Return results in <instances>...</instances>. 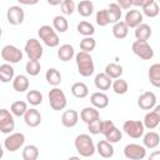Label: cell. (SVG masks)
Instances as JSON below:
<instances>
[{
	"label": "cell",
	"instance_id": "b9f144b4",
	"mask_svg": "<svg viewBox=\"0 0 160 160\" xmlns=\"http://www.w3.org/2000/svg\"><path fill=\"white\" fill-rule=\"evenodd\" d=\"M96 48V40L92 36H84V39L80 40V49L81 51L91 52Z\"/></svg>",
	"mask_w": 160,
	"mask_h": 160
},
{
	"label": "cell",
	"instance_id": "7402d4cb",
	"mask_svg": "<svg viewBox=\"0 0 160 160\" xmlns=\"http://www.w3.org/2000/svg\"><path fill=\"white\" fill-rule=\"evenodd\" d=\"M111 82H112V79L109 78L105 72H99L95 75L94 84H95V88L98 90H101V91L109 90L111 88Z\"/></svg>",
	"mask_w": 160,
	"mask_h": 160
},
{
	"label": "cell",
	"instance_id": "8fae6325",
	"mask_svg": "<svg viewBox=\"0 0 160 160\" xmlns=\"http://www.w3.org/2000/svg\"><path fill=\"white\" fill-rule=\"evenodd\" d=\"M15 130L14 115L8 109H0V131L2 134H10Z\"/></svg>",
	"mask_w": 160,
	"mask_h": 160
},
{
	"label": "cell",
	"instance_id": "ba28073f",
	"mask_svg": "<svg viewBox=\"0 0 160 160\" xmlns=\"http://www.w3.org/2000/svg\"><path fill=\"white\" fill-rule=\"evenodd\" d=\"M24 51H25L26 56L29 58V60H40L44 54L42 45L35 38L28 39V41L25 42V46H24Z\"/></svg>",
	"mask_w": 160,
	"mask_h": 160
},
{
	"label": "cell",
	"instance_id": "d6986e66",
	"mask_svg": "<svg viewBox=\"0 0 160 160\" xmlns=\"http://www.w3.org/2000/svg\"><path fill=\"white\" fill-rule=\"evenodd\" d=\"M90 102L96 109H105L109 105V96L102 91H96L91 94Z\"/></svg>",
	"mask_w": 160,
	"mask_h": 160
},
{
	"label": "cell",
	"instance_id": "5b68a950",
	"mask_svg": "<svg viewBox=\"0 0 160 160\" xmlns=\"http://www.w3.org/2000/svg\"><path fill=\"white\" fill-rule=\"evenodd\" d=\"M0 55H1V59H2L5 62H9V64H11V65L20 62V61L22 60V56H24L22 51H21L18 46L11 45V44L5 45V46L1 49Z\"/></svg>",
	"mask_w": 160,
	"mask_h": 160
},
{
	"label": "cell",
	"instance_id": "4fadbf2b",
	"mask_svg": "<svg viewBox=\"0 0 160 160\" xmlns=\"http://www.w3.org/2000/svg\"><path fill=\"white\" fill-rule=\"evenodd\" d=\"M6 20L10 25H14V26L22 24L25 20V12H24L22 8L19 5L10 6L6 11Z\"/></svg>",
	"mask_w": 160,
	"mask_h": 160
},
{
	"label": "cell",
	"instance_id": "74e56055",
	"mask_svg": "<svg viewBox=\"0 0 160 160\" xmlns=\"http://www.w3.org/2000/svg\"><path fill=\"white\" fill-rule=\"evenodd\" d=\"M24 160H36L39 158V149L36 145H26L22 149V154H21Z\"/></svg>",
	"mask_w": 160,
	"mask_h": 160
},
{
	"label": "cell",
	"instance_id": "4316f807",
	"mask_svg": "<svg viewBox=\"0 0 160 160\" xmlns=\"http://www.w3.org/2000/svg\"><path fill=\"white\" fill-rule=\"evenodd\" d=\"M152 31H151V28L148 25V24H139L136 28H135V31H134V35H135V39L136 40H149L150 36H151Z\"/></svg>",
	"mask_w": 160,
	"mask_h": 160
},
{
	"label": "cell",
	"instance_id": "8992f818",
	"mask_svg": "<svg viewBox=\"0 0 160 160\" xmlns=\"http://www.w3.org/2000/svg\"><path fill=\"white\" fill-rule=\"evenodd\" d=\"M131 50L141 60H150L154 58V49L146 40H135L131 45Z\"/></svg>",
	"mask_w": 160,
	"mask_h": 160
},
{
	"label": "cell",
	"instance_id": "9c48e42d",
	"mask_svg": "<svg viewBox=\"0 0 160 160\" xmlns=\"http://www.w3.org/2000/svg\"><path fill=\"white\" fill-rule=\"evenodd\" d=\"M25 144V135L22 132H10L4 140L5 150L10 152H15L21 149Z\"/></svg>",
	"mask_w": 160,
	"mask_h": 160
},
{
	"label": "cell",
	"instance_id": "30bf717a",
	"mask_svg": "<svg viewBox=\"0 0 160 160\" xmlns=\"http://www.w3.org/2000/svg\"><path fill=\"white\" fill-rule=\"evenodd\" d=\"M124 155L130 160H142L146 156V148L140 144H128L124 148Z\"/></svg>",
	"mask_w": 160,
	"mask_h": 160
},
{
	"label": "cell",
	"instance_id": "836d02e7",
	"mask_svg": "<svg viewBox=\"0 0 160 160\" xmlns=\"http://www.w3.org/2000/svg\"><path fill=\"white\" fill-rule=\"evenodd\" d=\"M52 28L56 32H65L68 29H69V21L65 16L62 15H56L54 19H52Z\"/></svg>",
	"mask_w": 160,
	"mask_h": 160
},
{
	"label": "cell",
	"instance_id": "c3c4849f",
	"mask_svg": "<svg viewBox=\"0 0 160 160\" xmlns=\"http://www.w3.org/2000/svg\"><path fill=\"white\" fill-rule=\"evenodd\" d=\"M116 4L121 8V9H124V10H129L132 5H131V0H116Z\"/></svg>",
	"mask_w": 160,
	"mask_h": 160
},
{
	"label": "cell",
	"instance_id": "603a6c76",
	"mask_svg": "<svg viewBox=\"0 0 160 160\" xmlns=\"http://www.w3.org/2000/svg\"><path fill=\"white\" fill-rule=\"evenodd\" d=\"M29 85H30L29 79L24 74H19L12 79V89L16 92H25L29 89Z\"/></svg>",
	"mask_w": 160,
	"mask_h": 160
},
{
	"label": "cell",
	"instance_id": "d6a6232c",
	"mask_svg": "<svg viewBox=\"0 0 160 160\" xmlns=\"http://www.w3.org/2000/svg\"><path fill=\"white\" fill-rule=\"evenodd\" d=\"M109 78H111L112 80L114 79H118V78H121L124 70H122V66L120 64H116V62H110L105 66V71H104Z\"/></svg>",
	"mask_w": 160,
	"mask_h": 160
},
{
	"label": "cell",
	"instance_id": "e575fe53",
	"mask_svg": "<svg viewBox=\"0 0 160 160\" xmlns=\"http://www.w3.org/2000/svg\"><path fill=\"white\" fill-rule=\"evenodd\" d=\"M111 89H112V91L115 94L124 95L129 90V84H128L126 80H124L121 78H118V79H114V81L111 82Z\"/></svg>",
	"mask_w": 160,
	"mask_h": 160
},
{
	"label": "cell",
	"instance_id": "9a60e30c",
	"mask_svg": "<svg viewBox=\"0 0 160 160\" xmlns=\"http://www.w3.org/2000/svg\"><path fill=\"white\" fill-rule=\"evenodd\" d=\"M22 118H24L25 124L29 128H38L41 124V114L35 106L28 109L26 112L22 115Z\"/></svg>",
	"mask_w": 160,
	"mask_h": 160
},
{
	"label": "cell",
	"instance_id": "6da1fadb",
	"mask_svg": "<svg viewBox=\"0 0 160 160\" xmlns=\"http://www.w3.org/2000/svg\"><path fill=\"white\" fill-rule=\"evenodd\" d=\"M75 62H76V68H78V72L84 76V78H89L94 74L95 70V65H94V60L90 52L86 51H79L78 54H75Z\"/></svg>",
	"mask_w": 160,
	"mask_h": 160
},
{
	"label": "cell",
	"instance_id": "7a4b0ae2",
	"mask_svg": "<svg viewBox=\"0 0 160 160\" xmlns=\"http://www.w3.org/2000/svg\"><path fill=\"white\" fill-rule=\"evenodd\" d=\"M74 146L78 154L82 158H91L96 151L95 144L91 136L88 134H79L74 140Z\"/></svg>",
	"mask_w": 160,
	"mask_h": 160
},
{
	"label": "cell",
	"instance_id": "5bb4252c",
	"mask_svg": "<svg viewBox=\"0 0 160 160\" xmlns=\"http://www.w3.org/2000/svg\"><path fill=\"white\" fill-rule=\"evenodd\" d=\"M156 95L152 91H145L138 98V106L141 110H151L156 105Z\"/></svg>",
	"mask_w": 160,
	"mask_h": 160
},
{
	"label": "cell",
	"instance_id": "d4e9b609",
	"mask_svg": "<svg viewBox=\"0 0 160 160\" xmlns=\"http://www.w3.org/2000/svg\"><path fill=\"white\" fill-rule=\"evenodd\" d=\"M99 118H100L99 109H96L94 106H86L80 111V119L86 124L95 119H99Z\"/></svg>",
	"mask_w": 160,
	"mask_h": 160
},
{
	"label": "cell",
	"instance_id": "2e32d148",
	"mask_svg": "<svg viewBox=\"0 0 160 160\" xmlns=\"http://www.w3.org/2000/svg\"><path fill=\"white\" fill-rule=\"evenodd\" d=\"M142 20H144L142 12H140L139 10L130 9V10H128V12L125 14L124 22L126 24V26H128L129 29H135L139 24L142 22Z\"/></svg>",
	"mask_w": 160,
	"mask_h": 160
},
{
	"label": "cell",
	"instance_id": "681fc988",
	"mask_svg": "<svg viewBox=\"0 0 160 160\" xmlns=\"http://www.w3.org/2000/svg\"><path fill=\"white\" fill-rule=\"evenodd\" d=\"M151 1H154V0H131V5H132V6L145 8V6L149 5Z\"/></svg>",
	"mask_w": 160,
	"mask_h": 160
},
{
	"label": "cell",
	"instance_id": "277c9868",
	"mask_svg": "<svg viewBox=\"0 0 160 160\" xmlns=\"http://www.w3.org/2000/svg\"><path fill=\"white\" fill-rule=\"evenodd\" d=\"M48 98H49V105L52 110L55 111H60V110H64L68 105V99H66V95L65 92L59 89L58 86H54L49 94H48Z\"/></svg>",
	"mask_w": 160,
	"mask_h": 160
},
{
	"label": "cell",
	"instance_id": "bcb514c9",
	"mask_svg": "<svg viewBox=\"0 0 160 160\" xmlns=\"http://www.w3.org/2000/svg\"><path fill=\"white\" fill-rule=\"evenodd\" d=\"M100 128H101V120H100V118L99 119H95V120H92L90 122H88V130L92 135L100 134Z\"/></svg>",
	"mask_w": 160,
	"mask_h": 160
},
{
	"label": "cell",
	"instance_id": "11a10c76",
	"mask_svg": "<svg viewBox=\"0 0 160 160\" xmlns=\"http://www.w3.org/2000/svg\"><path fill=\"white\" fill-rule=\"evenodd\" d=\"M1 35H2V29H1V26H0V38H1Z\"/></svg>",
	"mask_w": 160,
	"mask_h": 160
},
{
	"label": "cell",
	"instance_id": "f35d334b",
	"mask_svg": "<svg viewBox=\"0 0 160 160\" xmlns=\"http://www.w3.org/2000/svg\"><path fill=\"white\" fill-rule=\"evenodd\" d=\"M26 100L31 106H38L42 102L44 96L39 90H29L26 92Z\"/></svg>",
	"mask_w": 160,
	"mask_h": 160
},
{
	"label": "cell",
	"instance_id": "f546056e",
	"mask_svg": "<svg viewBox=\"0 0 160 160\" xmlns=\"http://www.w3.org/2000/svg\"><path fill=\"white\" fill-rule=\"evenodd\" d=\"M111 31H112V35H114L116 39L121 40V39H125V38L128 36V34H129V28L126 26V24H125L124 21H120V20H119V21H116V22L112 24Z\"/></svg>",
	"mask_w": 160,
	"mask_h": 160
},
{
	"label": "cell",
	"instance_id": "4dcf8cb0",
	"mask_svg": "<svg viewBox=\"0 0 160 160\" xmlns=\"http://www.w3.org/2000/svg\"><path fill=\"white\" fill-rule=\"evenodd\" d=\"M149 80L154 88H160V64L155 62L149 68Z\"/></svg>",
	"mask_w": 160,
	"mask_h": 160
},
{
	"label": "cell",
	"instance_id": "52a82bcc",
	"mask_svg": "<svg viewBox=\"0 0 160 160\" xmlns=\"http://www.w3.org/2000/svg\"><path fill=\"white\" fill-rule=\"evenodd\" d=\"M122 131L131 139H140L145 132L141 120H126L122 124Z\"/></svg>",
	"mask_w": 160,
	"mask_h": 160
},
{
	"label": "cell",
	"instance_id": "3957f363",
	"mask_svg": "<svg viewBox=\"0 0 160 160\" xmlns=\"http://www.w3.org/2000/svg\"><path fill=\"white\" fill-rule=\"evenodd\" d=\"M38 36L49 48H56L60 44V39H59L58 32L50 25H42V26H40L38 29Z\"/></svg>",
	"mask_w": 160,
	"mask_h": 160
},
{
	"label": "cell",
	"instance_id": "db71d44e",
	"mask_svg": "<svg viewBox=\"0 0 160 160\" xmlns=\"http://www.w3.org/2000/svg\"><path fill=\"white\" fill-rule=\"evenodd\" d=\"M4 156V149H2V144L0 142V159Z\"/></svg>",
	"mask_w": 160,
	"mask_h": 160
},
{
	"label": "cell",
	"instance_id": "7c38bea8",
	"mask_svg": "<svg viewBox=\"0 0 160 160\" xmlns=\"http://www.w3.org/2000/svg\"><path fill=\"white\" fill-rule=\"evenodd\" d=\"M142 124H144V128L148 130H154L159 126V124H160V105L156 104L149 112L145 114Z\"/></svg>",
	"mask_w": 160,
	"mask_h": 160
},
{
	"label": "cell",
	"instance_id": "816d5d0a",
	"mask_svg": "<svg viewBox=\"0 0 160 160\" xmlns=\"http://www.w3.org/2000/svg\"><path fill=\"white\" fill-rule=\"evenodd\" d=\"M46 1H48V4L51 5V6H58V5L61 4L62 0H46Z\"/></svg>",
	"mask_w": 160,
	"mask_h": 160
},
{
	"label": "cell",
	"instance_id": "7dc6e473",
	"mask_svg": "<svg viewBox=\"0 0 160 160\" xmlns=\"http://www.w3.org/2000/svg\"><path fill=\"white\" fill-rule=\"evenodd\" d=\"M115 124L111 121V120H101V128H100V134H102V135H105L112 126H114Z\"/></svg>",
	"mask_w": 160,
	"mask_h": 160
},
{
	"label": "cell",
	"instance_id": "d590c367",
	"mask_svg": "<svg viewBox=\"0 0 160 160\" xmlns=\"http://www.w3.org/2000/svg\"><path fill=\"white\" fill-rule=\"evenodd\" d=\"M28 109H29V108H28V104H26L25 101H22V100H16V101H14V102L11 104V106H10L11 114H12L14 116H18V118H21V116L26 112Z\"/></svg>",
	"mask_w": 160,
	"mask_h": 160
},
{
	"label": "cell",
	"instance_id": "f907efd6",
	"mask_svg": "<svg viewBox=\"0 0 160 160\" xmlns=\"http://www.w3.org/2000/svg\"><path fill=\"white\" fill-rule=\"evenodd\" d=\"M21 5H29V6H31V5H36L40 0H18Z\"/></svg>",
	"mask_w": 160,
	"mask_h": 160
},
{
	"label": "cell",
	"instance_id": "ab89813d",
	"mask_svg": "<svg viewBox=\"0 0 160 160\" xmlns=\"http://www.w3.org/2000/svg\"><path fill=\"white\" fill-rule=\"evenodd\" d=\"M104 138H105L106 141H109V142H111V144H115V142H119V141L121 140L122 132H121V130H120L119 128H116V126L114 125V126L104 135Z\"/></svg>",
	"mask_w": 160,
	"mask_h": 160
},
{
	"label": "cell",
	"instance_id": "44dd1931",
	"mask_svg": "<svg viewBox=\"0 0 160 160\" xmlns=\"http://www.w3.org/2000/svg\"><path fill=\"white\" fill-rule=\"evenodd\" d=\"M74 56H75V49H74L72 45L62 44V45L59 46V49H58V58L62 62H68V61L72 60Z\"/></svg>",
	"mask_w": 160,
	"mask_h": 160
},
{
	"label": "cell",
	"instance_id": "f5cc1de1",
	"mask_svg": "<svg viewBox=\"0 0 160 160\" xmlns=\"http://www.w3.org/2000/svg\"><path fill=\"white\" fill-rule=\"evenodd\" d=\"M156 156H160V152H159V151H156L155 154L150 155V160H152V159H154V158H156Z\"/></svg>",
	"mask_w": 160,
	"mask_h": 160
},
{
	"label": "cell",
	"instance_id": "1f68e13d",
	"mask_svg": "<svg viewBox=\"0 0 160 160\" xmlns=\"http://www.w3.org/2000/svg\"><path fill=\"white\" fill-rule=\"evenodd\" d=\"M45 79H46V81H48V84H50L51 86H58V85L61 82L62 76H61V74H60V71H59L58 69L50 68V69L46 70V72H45Z\"/></svg>",
	"mask_w": 160,
	"mask_h": 160
},
{
	"label": "cell",
	"instance_id": "60d3db41",
	"mask_svg": "<svg viewBox=\"0 0 160 160\" xmlns=\"http://www.w3.org/2000/svg\"><path fill=\"white\" fill-rule=\"evenodd\" d=\"M40 70H41V64L39 62V60H29L26 62V65H25V71L30 76L39 75Z\"/></svg>",
	"mask_w": 160,
	"mask_h": 160
},
{
	"label": "cell",
	"instance_id": "ffe728a7",
	"mask_svg": "<svg viewBox=\"0 0 160 160\" xmlns=\"http://www.w3.org/2000/svg\"><path fill=\"white\" fill-rule=\"evenodd\" d=\"M160 144V136L156 131H148L146 134L144 132L142 134V145L146 148V149H155L158 148Z\"/></svg>",
	"mask_w": 160,
	"mask_h": 160
},
{
	"label": "cell",
	"instance_id": "e0dca14e",
	"mask_svg": "<svg viewBox=\"0 0 160 160\" xmlns=\"http://www.w3.org/2000/svg\"><path fill=\"white\" fill-rule=\"evenodd\" d=\"M78 121H79V112L76 110H74V109L65 110L62 112V115H61V124L65 128L71 129V128L76 126Z\"/></svg>",
	"mask_w": 160,
	"mask_h": 160
},
{
	"label": "cell",
	"instance_id": "f1b7e54d",
	"mask_svg": "<svg viewBox=\"0 0 160 160\" xmlns=\"http://www.w3.org/2000/svg\"><path fill=\"white\" fill-rule=\"evenodd\" d=\"M106 11H108V15H109L110 24H114V22L119 21L121 19V16H122V9L116 2L109 4V6L106 8Z\"/></svg>",
	"mask_w": 160,
	"mask_h": 160
},
{
	"label": "cell",
	"instance_id": "ee69618b",
	"mask_svg": "<svg viewBox=\"0 0 160 160\" xmlns=\"http://www.w3.org/2000/svg\"><path fill=\"white\" fill-rule=\"evenodd\" d=\"M95 21H96V24H98L99 26H101V28H104V26H106V25L110 24V20H109V15H108L106 9H101V10H99V11L96 12V15H95Z\"/></svg>",
	"mask_w": 160,
	"mask_h": 160
},
{
	"label": "cell",
	"instance_id": "83f0119b",
	"mask_svg": "<svg viewBox=\"0 0 160 160\" xmlns=\"http://www.w3.org/2000/svg\"><path fill=\"white\" fill-rule=\"evenodd\" d=\"M71 94L76 98V99H84L89 95V88L85 82H81V81H78V82H74L71 85Z\"/></svg>",
	"mask_w": 160,
	"mask_h": 160
},
{
	"label": "cell",
	"instance_id": "484cf974",
	"mask_svg": "<svg viewBox=\"0 0 160 160\" xmlns=\"http://www.w3.org/2000/svg\"><path fill=\"white\" fill-rule=\"evenodd\" d=\"M76 11L82 18H89L94 12V4L91 0H80L76 5Z\"/></svg>",
	"mask_w": 160,
	"mask_h": 160
},
{
	"label": "cell",
	"instance_id": "cb8c5ba5",
	"mask_svg": "<svg viewBox=\"0 0 160 160\" xmlns=\"http://www.w3.org/2000/svg\"><path fill=\"white\" fill-rule=\"evenodd\" d=\"M15 76V69L12 68L11 64L9 62H4L0 65V81L6 84V82H10L12 81Z\"/></svg>",
	"mask_w": 160,
	"mask_h": 160
},
{
	"label": "cell",
	"instance_id": "ac0fdd59",
	"mask_svg": "<svg viewBox=\"0 0 160 160\" xmlns=\"http://www.w3.org/2000/svg\"><path fill=\"white\" fill-rule=\"evenodd\" d=\"M95 149H96L98 154H99L101 158H104V159H110V158H112V156H114V152H115L112 144L109 142V141H106V140H100V141L95 145Z\"/></svg>",
	"mask_w": 160,
	"mask_h": 160
},
{
	"label": "cell",
	"instance_id": "7bdbcfd3",
	"mask_svg": "<svg viewBox=\"0 0 160 160\" xmlns=\"http://www.w3.org/2000/svg\"><path fill=\"white\" fill-rule=\"evenodd\" d=\"M159 4L156 2V0L151 1L149 5H146L145 8H142V15L148 16V18H156L159 15Z\"/></svg>",
	"mask_w": 160,
	"mask_h": 160
},
{
	"label": "cell",
	"instance_id": "8d00e7d4",
	"mask_svg": "<svg viewBox=\"0 0 160 160\" xmlns=\"http://www.w3.org/2000/svg\"><path fill=\"white\" fill-rule=\"evenodd\" d=\"M76 30H78V32L80 34V35H82V36H92L94 34H95V28H94V25L91 24V22H89V21H80L79 24H78V26H76Z\"/></svg>",
	"mask_w": 160,
	"mask_h": 160
},
{
	"label": "cell",
	"instance_id": "f6af8a7d",
	"mask_svg": "<svg viewBox=\"0 0 160 160\" xmlns=\"http://www.w3.org/2000/svg\"><path fill=\"white\" fill-rule=\"evenodd\" d=\"M60 9L64 15H71L76 10V5L74 0H62L60 4Z\"/></svg>",
	"mask_w": 160,
	"mask_h": 160
}]
</instances>
